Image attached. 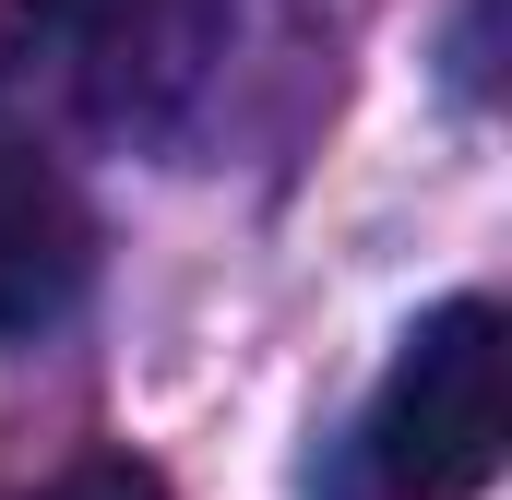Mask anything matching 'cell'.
<instances>
[{
    "label": "cell",
    "mask_w": 512,
    "mask_h": 500,
    "mask_svg": "<svg viewBox=\"0 0 512 500\" xmlns=\"http://www.w3.org/2000/svg\"><path fill=\"white\" fill-rule=\"evenodd\" d=\"M239 0H0V96L48 131H167Z\"/></svg>",
    "instance_id": "1"
},
{
    "label": "cell",
    "mask_w": 512,
    "mask_h": 500,
    "mask_svg": "<svg viewBox=\"0 0 512 500\" xmlns=\"http://www.w3.org/2000/svg\"><path fill=\"white\" fill-rule=\"evenodd\" d=\"M512 441V334L489 298H441L370 393V489L382 500H477Z\"/></svg>",
    "instance_id": "2"
},
{
    "label": "cell",
    "mask_w": 512,
    "mask_h": 500,
    "mask_svg": "<svg viewBox=\"0 0 512 500\" xmlns=\"http://www.w3.org/2000/svg\"><path fill=\"white\" fill-rule=\"evenodd\" d=\"M96 286V215L48 143H0V346H36Z\"/></svg>",
    "instance_id": "3"
},
{
    "label": "cell",
    "mask_w": 512,
    "mask_h": 500,
    "mask_svg": "<svg viewBox=\"0 0 512 500\" xmlns=\"http://www.w3.org/2000/svg\"><path fill=\"white\" fill-rule=\"evenodd\" d=\"M36 500H167V477H155L143 453H84V465H60Z\"/></svg>",
    "instance_id": "4"
},
{
    "label": "cell",
    "mask_w": 512,
    "mask_h": 500,
    "mask_svg": "<svg viewBox=\"0 0 512 500\" xmlns=\"http://www.w3.org/2000/svg\"><path fill=\"white\" fill-rule=\"evenodd\" d=\"M453 84L489 96V0H465V24H453Z\"/></svg>",
    "instance_id": "5"
}]
</instances>
